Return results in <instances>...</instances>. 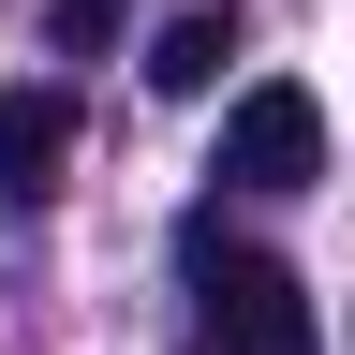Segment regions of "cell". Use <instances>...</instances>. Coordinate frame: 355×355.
<instances>
[{"label": "cell", "mask_w": 355, "mask_h": 355, "mask_svg": "<svg viewBox=\"0 0 355 355\" xmlns=\"http://www.w3.org/2000/svg\"><path fill=\"white\" fill-rule=\"evenodd\" d=\"M178 266H193V311H207V355H326V326H311V296L282 282L266 252H237L222 222L193 207L178 222Z\"/></svg>", "instance_id": "cell-1"}, {"label": "cell", "mask_w": 355, "mask_h": 355, "mask_svg": "<svg viewBox=\"0 0 355 355\" xmlns=\"http://www.w3.org/2000/svg\"><path fill=\"white\" fill-rule=\"evenodd\" d=\"M222 178H237V193H296V178H326V104H311L296 74L237 89V119H222Z\"/></svg>", "instance_id": "cell-2"}, {"label": "cell", "mask_w": 355, "mask_h": 355, "mask_svg": "<svg viewBox=\"0 0 355 355\" xmlns=\"http://www.w3.org/2000/svg\"><path fill=\"white\" fill-rule=\"evenodd\" d=\"M60 163H74V89H0V193L44 207Z\"/></svg>", "instance_id": "cell-3"}, {"label": "cell", "mask_w": 355, "mask_h": 355, "mask_svg": "<svg viewBox=\"0 0 355 355\" xmlns=\"http://www.w3.org/2000/svg\"><path fill=\"white\" fill-rule=\"evenodd\" d=\"M222 60H237V15H163L148 89H163V104H207V89H222Z\"/></svg>", "instance_id": "cell-4"}, {"label": "cell", "mask_w": 355, "mask_h": 355, "mask_svg": "<svg viewBox=\"0 0 355 355\" xmlns=\"http://www.w3.org/2000/svg\"><path fill=\"white\" fill-rule=\"evenodd\" d=\"M44 30L60 44H119V0H44Z\"/></svg>", "instance_id": "cell-5"}]
</instances>
